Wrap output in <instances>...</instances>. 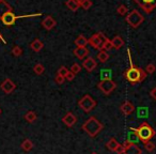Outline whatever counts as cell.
Masks as SVG:
<instances>
[{
    "label": "cell",
    "instance_id": "obj_1",
    "mask_svg": "<svg viewBox=\"0 0 156 154\" xmlns=\"http://www.w3.org/2000/svg\"><path fill=\"white\" fill-rule=\"evenodd\" d=\"M124 77L128 83L136 85V84L142 83L147 77V73L142 69L138 66H135L133 63H130V67L124 72Z\"/></svg>",
    "mask_w": 156,
    "mask_h": 154
},
{
    "label": "cell",
    "instance_id": "obj_2",
    "mask_svg": "<svg viewBox=\"0 0 156 154\" xmlns=\"http://www.w3.org/2000/svg\"><path fill=\"white\" fill-rule=\"evenodd\" d=\"M104 128V125L102 124V122H100L98 120V118L95 117H90L85 123L83 124V130L89 135L90 137L94 138L96 137Z\"/></svg>",
    "mask_w": 156,
    "mask_h": 154
},
{
    "label": "cell",
    "instance_id": "obj_3",
    "mask_svg": "<svg viewBox=\"0 0 156 154\" xmlns=\"http://www.w3.org/2000/svg\"><path fill=\"white\" fill-rule=\"evenodd\" d=\"M137 135H138V139L142 141L143 143L151 141V139L156 135V132L147 122H142L138 127L136 128Z\"/></svg>",
    "mask_w": 156,
    "mask_h": 154
},
{
    "label": "cell",
    "instance_id": "obj_4",
    "mask_svg": "<svg viewBox=\"0 0 156 154\" xmlns=\"http://www.w3.org/2000/svg\"><path fill=\"white\" fill-rule=\"evenodd\" d=\"M125 20H126V23H127L132 28H138L143 23L144 17H143L137 10H133L132 12H129V13L126 15Z\"/></svg>",
    "mask_w": 156,
    "mask_h": 154
},
{
    "label": "cell",
    "instance_id": "obj_5",
    "mask_svg": "<svg viewBox=\"0 0 156 154\" xmlns=\"http://www.w3.org/2000/svg\"><path fill=\"white\" fill-rule=\"evenodd\" d=\"M78 106L80 107L85 113H90L93 110V108H95L96 106V101L92 98L89 94H86L83 98L79 100L78 102Z\"/></svg>",
    "mask_w": 156,
    "mask_h": 154
},
{
    "label": "cell",
    "instance_id": "obj_6",
    "mask_svg": "<svg viewBox=\"0 0 156 154\" xmlns=\"http://www.w3.org/2000/svg\"><path fill=\"white\" fill-rule=\"evenodd\" d=\"M98 87L105 95H109L117 88V84L111 79H103L98 84Z\"/></svg>",
    "mask_w": 156,
    "mask_h": 154
},
{
    "label": "cell",
    "instance_id": "obj_7",
    "mask_svg": "<svg viewBox=\"0 0 156 154\" xmlns=\"http://www.w3.org/2000/svg\"><path fill=\"white\" fill-rule=\"evenodd\" d=\"M106 39L107 38L105 37L104 33L98 32V33H94V34L88 40V43H89L93 48H95V49H101V46H102L103 42H104Z\"/></svg>",
    "mask_w": 156,
    "mask_h": 154
},
{
    "label": "cell",
    "instance_id": "obj_8",
    "mask_svg": "<svg viewBox=\"0 0 156 154\" xmlns=\"http://www.w3.org/2000/svg\"><path fill=\"white\" fill-rule=\"evenodd\" d=\"M134 1L147 14L153 12L156 8V0H134Z\"/></svg>",
    "mask_w": 156,
    "mask_h": 154
},
{
    "label": "cell",
    "instance_id": "obj_9",
    "mask_svg": "<svg viewBox=\"0 0 156 154\" xmlns=\"http://www.w3.org/2000/svg\"><path fill=\"white\" fill-rule=\"evenodd\" d=\"M123 147L124 154H142V150L140 149V147H138L134 142H130L128 140L124 141Z\"/></svg>",
    "mask_w": 156,
    "mask_h": 154
},
{
    "label": "cell",
    "instance_id": "obj_10",
    "mask_svg": "<svg viewBox=\"0 0 156 154\" xmlns=\"http://www.w3.org/2000/svg\"><path fill=\"white\" fill-rule=\"evenodd\" d=\"M17 18L18 17L13 13V11H12V12H8V13L3 14V15L0 17V20H1V22H2V24L5 25V26L11 27L15 24Z\"/></svg>",
    "mask_w": 156,
    "mask_h": 154
},
{
    "label": "cell",
    "instance_id": "obj_11",
    "mask_svg": "<svg viewBox=\"0 0 156 154\" xmlns=\"http://www.w3.org/2000/svg\"><path fill=\"white\" fill-rule=\"evenodd\" d=\"M0 88H1V90H2V91L5 92V94H11L12 92L15 90L16 85L10 78H5V81L1 83V85H0Z\"/></svg>",
    "mask_w": 156,
    "mask_h": 154
},
{
    "label": "cell",
    "instance_id": "obj_12",
    "mask_svg": "<svg viewBox=\"0 0 156 154\" xmlns=\"http://www.w3.org/2000/svg\"><path fill=\"white\" fill-rule=\"evenodd\" d=\"M83 69H86V71L90 73V72H93L94 70L96 69L98 62H96L95 59L92 58V57H88V58H86L85 60H83Z\"/></svg>",
    "mask_w": 156,
    "mask_h": 154
},
{
    "label": "cell",
    "instance_id": "obj_13",
    "mask_svg": "<svg viewBox=\"0 0 156 154\" xmlns=\"http://www.w3.org/2000/svg\"><path fill=\"white\" fill-rule=\"evenodd\" d=\"M120 110L122 111V113H123L124 116H130L135 111V106L132 102L126 101V102H124L123 104L120 106Z\"/></svg>",
    "mask_w": 156,
    "mask_h": 154
},
{
    "label": "cell",
    "instance_id": "obj_14",
    "mask_svg": "<svg viewBox=\"0 0 156 154\" xmlns=\"http://www.w3.org/2000/svg\"><path fill=\"white\" fill-rule=\"evenodd\" d=\"M62 122L67 126V127H73L77 123V118L73 113H67L64 117L62 118Z\"/></svg>",
    "mask_w": 156,
    "mask_h": 154
},
{
    "label": "cell",
    "instance_id": "obj_15",
    "mask_svg": "<svg viewBox=\"0 0 156 154\" xmlns=\"http://www.w3.org/2000/svg\"><path fill=\"white\" fill-rule=\"evenodd\" d=\"M56 25H57V22L55 20V18L50 15L46 16V17L42 20V26H43V28L46 29V30H48V31H50L51 29H54Z\"/></svg>",
    "mask_w": 156,
    "mask_h": 154
},
{
    "label": "cell",
    "instance_id": "obj_16",
    "mask_svg": "<svg viewBox=\"0 0 156 154\" xmlns=\"http://www.w3.org/2000/svg\"><path fill=\"white\" fill-rule=\"evenodd\" d=\"M74 55L77 57L78 59H80V60H83L88 57L89 55V49L87 47H76L74 49Z\"/></svg>",
    "mask_w": 156,
    "mask_h": 154
},
{
    "label": "cell",
    "instance_id": "obj_17",
    "mask_svg": "<svg viewBox=\"0 0 156 154\" xmlns=\"http://www.w3.org/2000/svg\"><path fill=\"white\" fill-rule=\"evenodd\" d=\"M13 9L9 3L5 1V0H0V17L3 15V14L8 13V12H12Z\"/></svg>",
    "mask_w": 156,
    "mask_h": 154
},
{
    "label": "cell",
    "instance_id": "obj_18",
    "mask_svg": "<svg viewBox=\"0 0 156 154\" xmlns=\"http://www.w3.org/2000/svg\"><path fill=\"white\" fill-rule=\"evenodd\" d=\"M43 47H44L43 42H42L41 40H39V39H35L34 41H32L30 43V48L35 52H41V50L43 49Z\"/></svg>",
    "mask_w": 156,
    "mask_h": 154
},
{
    "label": "cell",
    "instance_id": "obj_19",
    "mask_svg": "<svg viewBox=\"0 0 156 154\" xmlns=\"http://www.w3.org/2000/svg\"><path fill=\"white\" fill-rule=\"evenodd\" d=\"M74 43H75L76 47H86L89 44L85 35H78L75 41H74Z\"/></svg>",
    "mask_w": 156,
    "mask_h": 154
},
{
    "label": "cell",
    "instance_id": "obj_20",
    "mask_svg": "<svg viewBox=\"0 0 156 154\" xmlns=\"http://www.w3.org/2000/svg\"><path fill=\"white\" fill-rule=\"evenodd\" d=\"M111 43H112V46L115 48V49H120L124 46V40L122 39L120 35H115L112 40H111Z\"/></svg>",
    "mask_w": 156,
    "mask_h": 154
},
{
    "label": "cell",
    "instance_id": "obj_21",
    "mask_svg": "<svg viewBox=\"0 0 156 154\" xmlns=\"http://www.w3.org/2000/svg\"><path fill=\"white\" fill-rule=\"evenodd\" d=\"M25 120H26L28 123H33V122H35V120L37 119V113H34V111H32V110H30V111H28V113L25 115Z\"/></svg>",
    "mask_w": 156,
    "mask_h": 154
},
{
    "label": "cell",
    "instance_id": "obj_22",
    "mask_svg": "<svg viewBox=\"0 0 156 154\" xmlns=\"http://www.w3.org/2000/svg\"><path fill=\"white\" fill-rule=\"evenodd\" d=\"M120 143L117 141V139H115V138H110L109 139V141L106 143V147L108 148L110 151H112V152H115V150H117V148H118V145H119Z\"/></svg>",
    "mask_w": 156,
    "mask_h": 154
},
{
    "label": "cell",
    "instance_id": "obj_23",
    "mask_svg": "<svg viewBox=\"0 0 156 154\" xmlns=\"http://www.w3.org/2000/svg\"><path fill=\"white\" fill-rule=\"evenodd\" d=\"M22 149L24 150L25 152H29L33 149V142L30 140V139H25L22 142Z\"/></svg>",
    "mask_w": 156,
    "mask_h": 154
},
{
    "label": "cell",
    "instance_id": "obj_24",
    "mask_svg": "<svg viewBox=\"0 0 156 154\" xmlns=\"http://www.w3.org/2000/svg\"><path fill=\"white\" fill-rule=\"evenodd\" d=\"M127 140L130 141V142H134V141H136V140H139L136 128H134V127L129 128V133H128V139H127Z\"/></svg>",
    "mask_w": 156,
    "mask_h": 154
},
{
    "label": "cell",
    "instance_id": "obj_25",
    "mask_svg": "<svg viewBox=\"0 0 156 154\" xmlns=\"http://www.w3.org/2000/svg\"><path fill=\"white\" fill-rule=\"evenodd\" d=\"M66 7L69 8L71 11L73 12H76L79 8H80V5H78L76 1H74V0H67L66 1Z\"/></svg>",
    "mask_w": 156,
    "mask_h": 154
},
{
    "label": "cell",
    "instance_id": "obj_26",
    "mask_svg": "<svg viewBox=\"0 0 156 154\" xmlns=\"http://www.w3.org/2000/svg\"><path fill=\"white\" fill-rule=\"evenodd\" d=\"M111 48H113L112 43H111V40H109L108 38H107V39L105 40L104 42H103V44H102V46H101V49L100 50H105V52H108V50H110Z\"/></svg>",
    "mask_w": 156,
    "mask_h": 154
},
{
    "label": "cell",
    "instance_id": "obj_27",
    "mask_svg": "<svg viewBox=\"0 0 156 154\" xmlns=\"http://www.w3.org/2000/svg\"><path fill=\"white\" fill-rule=\"evenodd\" d=\"M98 59L102 63H105L109 59V54L107 52H105V50H100V52L98 55Z\"/></svg>",
    "mask_w": 156,
    "mask_h": 154
},
{
    "label": "cell",
    "instance_id": "obj_28",
    "mask_svg": "<svg viewBox=\"0 0 156 154\" xmlns=\"http://www.w3.org/2000/svg\"><path fill=\"white\" fill-rule=\"evenodd\" d=\"M44 71H45V67H44V65L41 64V63H37V64H35L34 66H33V72H34L37 75H42V74L44 73Z\"/></svg>",
    "mask_w": 156,
    "mask_h": 154
},
{
    "label": "cell",
    "instance_id": "obj_29",
    "mask_svg": "<svg viewBox=\"0 0 156 154\" xmlns=\"http://www.w3.org/2000/svg\"><path fill=\"white\" fill-rule=\"evenodd\" d=\"M117 11H118V13H119L120 15H122V16L127 15V14H128V9L123 5H119V7H118V9H117Z\"/></svg>",
    "mask_w": 156,
    "mask_h": 154
},
{
    "label": "cell",
    "instance_id": "obj_30",
    "mask_svg": "<svg viewBox=\"0 0 156 154\" xmlns=\"http://www.w3.org/2000/svg\"><path fill=\"white\" fill-rule=\"evenodd\" d=\"M12 55H13V56H15V57L22 56V55H23V49L17 45L14 46V47L12 48Z\"/></svg>",
    "mask_w": 156,
    "mask_h": 154
},
{
    "label": "cell",
    "instance_id": "obj_31",
    "mask_svg": "<svg viewBox=\"0 0 156 154\" xmlns=\"http://www.w3.org/2000/svg\"><path fill=\"white\" fill-rule=\"evenodd\" d=\"M80 71H81L80 64H78V63H74V64L72 65L71 72H72V73L75 74V75H76V74H78V73H80Z\"/></svg>",
    "mask_w": 156,
    "mask_h": 154
},
{
    "label": "cell",
    "instance_id": "obj_32",
    "mask_svg": "<svg viewBox=\"0 0 156 154\" xmlns=\"http://www.w3.org/2000/svg\"><path fill=\"white\" fill-rule=\"evenodd\" d=\"M155 71H156V66L154 63H150V64H147V67H145V73L147 74H153Z\"/></svg>",
    "mask_w": 156,
    "mask_h": 154
},
{
    "label": "cell",
    "instance_id": "obj_33",
    "mask_svg": "<svg viewBox=\"0 0 156 154\" xmlns=\"http://www.w3.org/2000/svg\"><path fill=\"white\" fill-rule=\"evenodd\" d=\"M80 7L83 8V10H89L90 8L92 7V1L91 0H83Z\"/></svg>",
    "mask_w": 156,
    "mask_h": 154
},
{
    "label": "cell",
    "instance_id": "obj_34",
    "mask_svg": "<svg viewBox=\"0 0 156 154\" xmlns=\"http://www.w3.org/2000/svg\"><path fill=\"white\" fill-rule=\"evenodd\" d=\"M69 70H67V67H65V66H61L60 69L58 70V75H60V76H62V77H66V75H67V73H69Z\"/></svg>",
    "mask_w": 156,
    "mask_h": 154
},
{
    "label": "cell",
    "instance_id": "obj_35",
    "mask_svg": "<svg viewBox=\"0 0 156 154\" xmlns=\"http://www.w3.org/2000/svg\"><path fill=\"white\" fill-rule=\"evenodd\" d=\"M144 149L147 150V152H152L155 149V145H154L153 142H151V141H147V142L144 143Z\"/></svg>",
    "mask_w": 156,
    "mask_h": 154
},
{
    "label": "cell",
    "instance_id": "obj_36",
    "mask_svg": "<svg viewBox=\"0 0 156 154\" xmlns=\"http://www.w3.org/2000/svg\"><path fill=\"white\" fill-rule=\"evenodd\" d=\"M55 81H56L57 84H59V85H62V84L65 81V77H62V76L57 74V76L55 77Z\"/></svg>",
    "mask_w": 156,
    "mask_h": 154
},
{
    "label": "cell",
    "instance_id": "obj_37",
    "mask_svg": "<svg viewBox=\"0 0 156 154\" xmlns=\"http://www.w3.org/2000/svg\"><path fill=\"white\" fill-rule=\"evenodd\" d=\"M74 78H75V74L72 73V72L69 71V73H67V75H66V77H65V79H67L69 81H72Z\"/></svg>",
    "mask_w": 156,
    "mask_h": 154
},
{
    "label": "cell",
    "instance_id": "obj_38",
    "mask_svg": "<svg viewBox=\"0 0 156 154\" xmlns=\"http://www.w3.org/2000/svg\"><path fill=\"white\" fill-rule=\"evenodd\" d=\"M115 152H117V154H124V147H123V145H118Z\"/></svg>",
    "mask_w": 156,
    "mask_h": 154
},
{
    "label": "cell",
    "instance_id": "obj_39",
    "mask_svg": "<svg viewBox=\"0 0 156 154\" xmlns=\"http://www.w3.org/2000/svg\"><path fill=\"white\" fill-rule=\"evenodd\" d=\"M150 95H151L152 98H154V100H156V87L153 88V89L151 90V92H150Z\"/></svg>",
    "mask_w": 156,
    "mask_h": 154
},
{
    "label": "cell",
    "instance_id": "obj_40",
    "mask_svg": "<svg viewBox=\"0 0 156 154\" xmlns=\"http://www.w3.org/2000/svg\"><path fill=\"white\" fill-rule=\"evenodd\" d=\"M0 42H1V43H3V44H5V38L1 35V33H0Z\"/></svg>",
    "mask_w": 156,
    "mask_h": 154
},
{
    "label": "cell",
    "instance_id": "obj_41",
    "mask_svg": "<svg viewBox=\"0 0 156 154\" xmlns=\"http://www.w3.org/2000/svg\"><path fill=\"white\" fill-rule=\"evenodd\" d=\"M74 1H76L79 5H81V2H83V0H74Z\"/></svg>",
    "mask_w": 156,
    "mask_h": 154
},
{
    "label": "cell",
    "instance_id": "obj_42",
    "mask_svg": "<svg viewBox=\"0 0 156 154\" xmlns=\"http://www.w3.org/2000/svg\"><path fill=\"white\" fill-rule=\"evenodd\" d=\"M91 154H98V153H96V152H92Z\"/></svg>",
    "mask_w": 156,
    "mask_h": 154
},
{
    "label": "cell",
    "instance_id": "obj_43",
    "mask_svg": "<svg viewBox=\"0 0 156 154\" xmlns=\"http://www.w3.org/2000/svg\"><path fill=\"white\" fill-rule=\"evenodd\" d=\"M0 115H1V108H0Z\"/></svg>",
    "mask_w": 156,
    "mask_h": 154
}]
</instances>
